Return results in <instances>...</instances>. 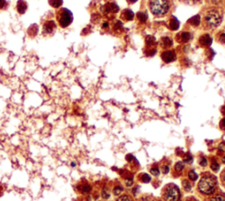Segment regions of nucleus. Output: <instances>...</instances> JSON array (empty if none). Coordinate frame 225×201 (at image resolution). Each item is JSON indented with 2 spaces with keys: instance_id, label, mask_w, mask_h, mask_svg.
Segmentation results:
<instances>
[{
  "instance_id": "1",
  "label": "nucleus",
  "mask_w": 225,
  "mask_h": 201,
  "mask_svg": "<svg viewBox=\"0 0 225 201\" xmlns=\"http://www.w3.org/2000/svg\"><path fill=\"white\" fill-rule=\"evenodd\" d=\"M223 21V12L218 8H210L205 11L202 16V26L206 30H213Z\"/></svg>"
},
{
  "instance_id": "2",
  "label": "nucleus",
  "mask_w": 225,
  "mask_h": 201,
  "mask_svg": "<svg viewBox=\"0 0 225 201\" xmlns=\"http://www.w3.org/2000/svg\"><path fill=\"white\" fill-rule=\"evenodd\" d=\"M198 191L204 195L215 193L217 188V180L215 176L209 173L203 174L198 183Z\"/></svg>"
},
{
  "instance_id": "3",
  "label": "nucleus",
  "mask_w": 225,
  "mask_h": 201,
  "mask_svg": "<svg viewBox=\"0 0 225 201\" xmlns=\"http://www.w3.org/2000/svg\"><path fill=\"white\" fill-rule=\"evenodd\" d=\"M149 8L156 17H163L167 15L171 10L170 0H149Z\"/></svg>"
},
{
  "instance_id": "4",
  "label": "nucleus",
  "mask_w": 225,
  "mask_h": 201,
  "mask_svg": "<svg viewBox=\"0 0 225 201\" xmlns=\"http://www.w3.org/2000/svg\"><path fill=\"white\" fill-rule=\"evenodd\" d=\"M55 19L60 27L66 28L73 22V14L67 8H59L55 12Z\"/></svg>"
},
{
  "instance_id": "5",
  "label": "nucleus",
  "mask_w": 225,
  "mask_h": 201,
  "mask_svg": "<svg viewBox=\"0 0 225 201\" xmlns=\"http://www.w3.org/2000/svg\"><path fill=\"white\" fill-rule=\"evenodd\" d=\"M163 198L165 201H179L181 193L179 187L173 184L167 185L163 190Z\"/></svg>"
},
{
  "instance_id": "6",
  "label": "nucleus",
  "mask_w": 225,
  "mask_h": 201,
  "mask_svg": "<svg viewBox=\"0 0 225 201\" xmlns=\"http://www.w3.org/2000/svg\"><path fill=\"white\" fill-rule=\"evenodd\" d=\"M56 29V23L52 19H47L43 22L42 25V33L45 35L53 34Z\"/></svg>"
},
{
  "instance_id": "7",
  "label": "nucleus",
  "mask_w": 225,
  "mask_h": 201,
  "mask_svg": "<svg viewBox=\"0 0 225 201\" xmlns=\"http://www.w3.org/2000/svg\"><path fill=\"white\" fill-rule=\"evenodd\" d=\"M120 8L115 3H113V2H109L107 3L103 7H102V12L104 14H107V15H110V14H114L117 13L119 12Z\"/></svg>"
},
{
  "instance_id": "8",
  "label": "nucleus",
  "mask_w": 225,
  "mask_h": 201,
  "mask_svg": "<svg viewBox=\"0 0 225 201\" xmlns=\"http://www.w3.org/2000/svg\"><path fill=\"white\" fill-rule=\"evenodd\" d=\"M161 58L166 63L173 62L176 59V54L173 50H165L161 54Z\"/></svg>"
},
{
  "instance_id": "9",
  "label": "nucleus",
  "mask_w": 225,
  "mask_h": 201,
  "mask_svg": "<svg viewBox=\"0 0 225 201\" xmlns=\"http://www.w3.org/2000/svg\"><path fill=\"white\" fill-rule=\"evenodd\" d=\"M192 39V34L189 32H181L176 36V40L179 43H186Z\"/></svg>"
},
{
  "instance_id": "10",
  "label": "nucleus",
  "mask_w": 225,
  "mask_h": 201,
  "mask_svg": "<svg viewBox=\"0 0 225 201\" xmlns=\"http://www.w3.org/2000/svg\"><path fill=\"white\" fill-rule=\"evenodd\" d=\"M198 42H199V45L202 46V47H209L210 45L212 44V38L209 34H203L199 38Z\"/></svg>"
},
{
  "instance_id": "11",
  "label": "nucleus",
  "mask_w": 225,
  "mask_h": 201,
  "mask_svg": "<svg viewBox=\"0 0 225 201\" xmlns=\"http://www.w3.org/2000/svg\"><path fill=\"white\" fill-rule=\"evenodd\" d=\"M27 3L25 1V0H19L17 2V5H16V9H17V12L19 13V14H24L26 13V12L27 11Z\"/></svg>"
},
{
  "instance_id": "12",
  "label": "nucleus",
  "mask_w": 225,
  "mask_h": 201,
  "mask_svg": "<svg viewBox=\"0 0 225 201\" xmlns=\"http://www.w3.org/2000/svg\"><path fill=\"white\" fill-rule=\"evenodd\" d=\"M134 17H135V14H134V12H133L131 10H129V9H126L124 10L122 12H121V18L125 20V21H131L134 19Z\"/></svg>"
},
{
  "instance_id": "13",
  "label": "nucleus",
  "mask_w": 225,
  "mask_h": 201,
  "mask_svg": "<svg viewBox=\"0 0 225 201\" xmlns=\"http://www.w3.org/2000/svg\"><path fill=\"white\" fill-rule=\"evenodd\" d=\"M159 44H160V47H163V48H169V47H171L172 46L173 41H172V40L170 37L165 36V37H162L160 39Z\"/></svg>"
},
{
  "instance_id": "14",
  "label": "nucleus",
  "mask_w": 225,
  "mask_h": 201,
  "mask_svg": "<svg viewBox=\"0 0 225 201\" xmlns=\"http://www.w3.org/2000/svg\"><path fill=\"white\" fill-rule=\"evenodd\" d=\"M168 26L169 28L172 30V31H176L178 30L179 27V21L178 20V19L174 16L171 17L170 20H169V24H168Z\"/></svg>"
},
{
  "instance_id": "15",
  "label": "nucleus",
  "mask_w": 225,
  "mask_h": 201,
  "mask_svg": "<svg viewBox=\"0 0 225 201\" xmlns=\"http://www.w3.org/2000/svg\"><path fill=\"white\" fill-rule=\"evenodd\" d=\"M201 21H202V17L200 15H195L194 17H192L191 19H189L187 23L190 24L193 26H200Z\"/></svg>"
},
{
  "instance_id": "16",
  "label": "nucleus",
  "mask_w": 225,
  "mask_h": 201,
  "mask_svg": "<svg viewBox=\"0 0 225 201\" xmlns=\"http://www.w3.org/2000/svg\"><path fill=\"white\" fill-rule=\"evenodd\" d=\"M208 201H225V195L223 193H213L211 194Z\"/></svg>"
},
{
  "instance_id": "17",
  "label": "nucleus",
  "mask_w": 225,
  "mask_h": 201,
  "mask_svg": "<svg viewBox=\"0 0 225 201\" xmlns=\"http://www.w3.org/2000/svg\"><path fill=\"white\" fill-rule=\"evenodd\" d=\"M38 30H39V27L36 24H33L31 26L28 28L27 30V34L31 37V38H33L37 35V33H38Z\"/></svg>"
},
{
  "instance_id": "18",
  "label": "nucleus",
  "mask_w": 225,
  "mask_h": 201,
  "mask_svg": "<svg viewBox=\"0 0 225 201\" xmlns=\"http://www.w3.org/2000/svg\"><path fill=\"white\" fill-rule=\"evenodd\" d=\"M184 169H185V164H184V162L179 161V162H178L175 165H174L173 171H174L175 174H180V173L183 171Z\"/></svg>"
},
{
  "instance_id": "19",
  "label": "nucleus",
  "mask_w": 225,
  "mask_h": 201,
  "mask_svg": "<svg viewBox=\"0 0 225 201\" xmlns=\"http://www.w3.org/2000/svg\"><path fill=\"white\" fill-rule=\"evenodd\" d=\"M48 4L51 7L59 9L63 4V0H48Z\"/></svg>"
},
{
  "instance_id": "20",
  "label": "nucleus",
  "mask_w": 225,
  "mask_h": 201,
  "mask_svg": "<svg viewBox=\"0 0 225 201\" xmlns=\"http://www.w3.org/2000/svg\"><path fill=\"white\" fill-rule=\"evenodd\" d=\"M78 190L82 192V193H89L92 191V187L88 184H83L78 186Z\"/></svg>"
},
{
  "instance_id": "21",
  "label": "nucleus",
  "mask_w": 225,
  "mask_h": 201,
  "mask_svg": "<svg viewBox=\"0 0 225 201\" xmlns=\"http://www.w3.org/2000/svg\"><path fill=\"white\" fill-rule=\"evenodd\" d=\"M145 42H146V47H155L156 40L154 37L147 36L146 40H145Z\"/></svg>"
},
{
  "instance_id": "22",
  "label": "nucleus",
  "mask_w": 225,
  "mask_h": 201,
  "mask_svg": "<svg viewBox=\"0 0 225 201\" xmlns=\"http://www.w3.org/2000/svg\"><path fill=\"white\" fill-rule=\"evenodd\" d=\"M136 17H137V19L139 20L141 23H145L147 21V14L144 12H137Z\"/></svg>"
},
{
  "instance_id": "23",
  "label": "nucleus",
  "mask_w": 225,
  "mask_h": 201,
  "mask_svg": "<svg viewBox=\"0 0 225 201\" xmlns=\"http://www.w3.org/2000/svg\"><path fill=\"white\" fill-rule=\"evenodd\" d=\"M182 186H183V189L187 192H191L192 191V185H191V183H190V181L189 180H183L182 181Z\"/></svg>"
},
{
  "instance_id": "24",
  "label": "nucleus",
  "mask_w": 225,
  "mask_h": 201,
  "mask_svg": "<svg viewBox=\"0 0 225 201\" xmlns=\"http://www.w3.org/2000/svg\"><path fill=\"white\" fill-rule=\"evenodd\" d=\"M199 178V176H198V174L194 171V170H190L189 172H188V178L191 180V181H196L197 179Z\"/></svg>"
},
{
  "instance_id": "25",
  "label": "nucleus",
  "mask_w": 225,
  "mask_h": 201,
  "mask_svg": "<svg viewBox=\"0 0 225 201\" xmlns=\"http://www.w3.org/2000/svg\"><path fill=\"white\" fill-rule=\"evenodd\" d=\"M123 26H122V23L120 20H116V22L114 25V32H121L122 30Z\"/></svg>"
},
{
  "instance_id": "26",
  "label": "nucleus",
  "mask_w": 225,
  "mask_h": 201,
  "mask_svg": "<svg viewBox=\"0 0 225 201\" xmlns=\"http://www.w3.org/2000/svg\"><path fill=\"white\" fill-rule=\"evenodd\" d=\"M113 192H114V195H115V196H120L121 194L123 192V188L121 186L116 185L114 188Z\"/></svg>"
},
{
  "instance_id": "27",
  "label": "nucleus",
  "mask_w": 225,
  "mask_h": 201,
  "mask_svg": "<svg viewBox=\"0 0 225 201\" xmlns=\"http://www.w3.org/2000/svg\"><path fill=\"white\" fill-rule=\"evenodd\" d=\"M116 201H134L133 199L128 194H124V195H121L120 196L118 199H116Z\"/></svg>"
},
{
  "instance_id": "28",
  "label": "nucleus",
  "mask_w": 225,
  "mask_h": 201,
  "mask_svg": "<svg viewBox=\"0 0 225 201\" xmlns=\"http://www.w3.org/2000/svg\"><path fill=\"white\" fill-rule=\"evenodd\" d=\"M141 181L142 182V183H145V184H148V183H149L150 181H151V178L148 175V174H142V176H141Z\"/></svg>"
},
{
  "instance_id": "29",
  "label": "nucleus",
  "mask_w": 225,
  "mask_h": 201,
  "mask_svg": "<svg viewBox=\"0 0 225 201\" xmlns=\"http://www.w3.org/2000/svg\"><path fill=\"white\" fill-rule=\"evenodd\" d=\"M210 169L213 171H215V172H217L219 169H220V164L216 161H214L210 165Z\"/></svg>"
},
{
  "instance_id": "30",
  "label": "nucleus",
  "mask_w": 225,
  "mask_h": 201,
  "mask_svg": "<svg viewBox=\"0 0 225 201\" xmlns=\"http://www.w3.org/2000/svg\"><path fill=\"white\" fill-rule=\"evenodd\" d=\"M159 172H160V171H159V168H158V167L154 166V167H152V168L150 169V173H151V175H153V176H155V177L159 175Z\"/></svg>"
},
{
  "instance_id": "31",
  "label": "nucleus",
  "mask_w": 225,
  "mask_h": 201,
  "mask_svg": "<svg viewBox=\"0 0 225 201\" xmlns=\"http://www.w3.org/2000/svg\"><path fill=\"white\" fill-rule=\"evenodd\" d=\"M199 164L202 166V167H206L207 165H208V160L205 158V157H203L202 156L201 158H200V161H199Z\"/></svg>"
},
{
  "instance_id": "32",
  "label": "nucleus",
  "mask_w": 225,
  "mask_h": 201,
  "mask_svg": "<svg viewBox=\"0 0 225 201\" xmlns=\"http://www.w3.org/2000/svg\"><path fill=\"white\" fill-rule=\"evenodd\" d=\"M7 7V2L6 0H0V11L5 10Z\"/></svg>"
},
{
  "instance_id": "33",
  "label": "nucleus",
  "mask_w": 225,
  "mask_h": 201,
  "mask_svg": "<svg viewBox=\"0 0 225 201\" xmlns=\"http://www.w3.org/2000/svg\"><path fill=\"white\" fill-rule=\"evenodd\" d=\"M184 162H186V163H191V162H193V157H192V155L187 154V155L185 156V158H184Z\"/></svg>"
},
{
  "instance_id": "34",
  "label": "nucleus",
  "mask_w": 225,
  "mask_h": 201,
  "mask_svg": "<svg viewBox=\"0 0 225 201\" xmlns=\"http://www.w3.org/2000/svg\"><path fill=\"white\" fill-rule=\"evenodd\" d=\"M101 196H102V198L103 199H107L110 198V194L107 192V190H103L102 191V192H101Z\"/></svg>"
},
{
  "instance_id": "35",
  "label": "nucleus",
  "mask_w": 225,
  "mask_h": 201,
  "mask_svg": "<svg viewBox=\"0 0 225 201\" xmlns=\"http://www.w3.org/2000/svg\"><path fill=\"white\" fill-rule=\"evenodd\" d=\"M161 170H162V172L163 174H167L169 172V170H170V167L167 164H163L162 168H161Z\"/></svg>"
},
{
  "instance_id": "36",
  "label": "nucleus",
  "mask_w": 225,
  "mask_h": 201,
  "mask_svg": "<svg viewBox=\"0 0 225 201\" xmlns=\"http://www.w3.org/2000/svg\"><path fill=\"white\" fill-rule=\"evenodd\" d=\"M218 40H219V41L221 42V43H223V44H224L225 43V33H222L220 35H219V37H218Z\"/></svg>"
},
{
  "instance_id": "37",
  "label": "nucleus",
  "mask_w": 225,
  "mask_h": 201,
  "mask_svg": "<svg viewBox=\"0 0 225 201\" xmlns=\"http://www.w3.org/2000/svg\"><path fill=\"white\" fill-rule=\"evenodd\" d=\"M221 180H222V183L223 184V185L225 186V169L221 174Z\"/></svg>"
},
{
  "instance_id": "38",
  "label": "nucleus",
  "mask_w": 225,
  "mask_h": 201,
  "mask_svg": "<svg viewBox=\"0 0 225 201\" xmlns=\"http://www.w3.org/2000/svg\"><path fill=\"white\" fill-rule=\"evenodd\" d=\"M125 184L127 186H132L133 180L132 179H126L125 180Z\"/></svg>"
},
{
  "instance_id": "39",
  "label": "nucleus",
  "mask_w": 225,
  "mask_h": 201,
  "mask_svg": "<svg viewBox=\"0 0 225 201\" xmlns=\"http://www.w3.org/2000/svg\"><path fill=\"white\" fill-rule=\"evenodd\" d=\"M133 159H134V156H133V155H131V154H128V155L126 156V160H127L128 162H132Z\"/></svg>"
},
{
  "instance_id": "40",
  "label": "nucleus",
  "mask_w": 225,
  "mask_h": 201,
  "mask_svg": "<svg viewBox=\"0 0 225 201\" xmlns=\"http://www.w3.org/2000/svg\"><path fill=\"white\" fill-rule=\"evenodd\" d=\"M220 126H221V127L225 128V118H223V119L222 120V121H221V123H220Z\"/></svg>"
},
{
  "instance_id": "41",
  "label": "nucleus",
  "mask_w": 225,
  "mask_h": 201,
  "mask_svg": "<svg viewBox=\"0 0 225 201\" xmlns=\"http://www.w3.org/2000/svg\"><path fill=\"white\" fill-rule=\"evenodd\" d=\"M199 0H186V2H187V3H194V4H195V3H197Z\"/></svg>"
},
{
  "instance_id": "42",
  "label": "nucleus",
  "mask_w": 225,
  "mask_h": 201,
  "mask_svg": "<svg viewBox=\"0 0 225 201\" xmlns=\"http://www.w3.org/2000/svg\"><path fill=\"white\" fill-rule=\"evenodd\" d=\"M138 0H128V2L129 3V4H135V2H137Z\"/></svg>"
},
{
  "instance_id": "43",
  "label": "nucleus",
  "mask_w": 225,
  "mask_h": 201,
  "mask_svg": "<svg viewBox=\"0 0 225 201\" xmlns=\"http://www.w3.org/2000/svg\"><path fill=\"white\" fill-rule=\"evenodd\" d=\"M222 113H223V114H225V105L223 106V108H222Z\"/></svg>"
},
{
  "instance_id": "44",
  "label": "nucleus",
  "mask_w": 225,
  "mask_h": 201,
  "mask_svg": "<svg viewBox=\"0 0 225 201\" xmlns=\"http://www.w3.org/2000/svg\"><path fill=\"white\" fill-rule=\"evenodd\" d=\"M70 166H71V167H76V162H71V164H70Z\"/></svg>"
},
{
  "instance_id": "45",
  "label": "nucleus",
  "mask_w": 225,
  "mask_h": 201,
  "mask_svg": "<svg viewBox=\"0 0 225 201\" xmlns=\"http://www.w3.org/2000/svg\"><path fill=\"white\" fill-rule=\"evenodd\" d=\"M222 161L223 162V163H225V156H223V157H222Z\"/></svg>"
},
{
  "instance_id": "46",
  "label": "nucleus",
  "mask_w": 225,
  "mask_h": 201,
  "mask_svg": "<svg viewBox=\"0 0 225 201\" xmlns=\"http://www.w3.org/2000/svg\"><path fill=\"white\" fill-rule=\"evenodd\" d=\"M185 201H195V200H194V199H186Z\"/></svg>"
}]
</instances>
